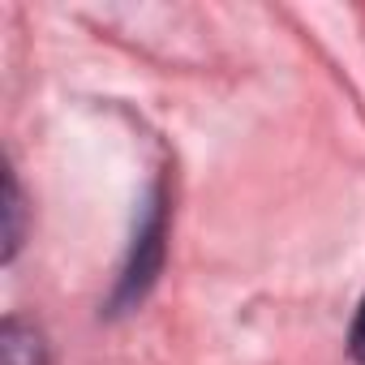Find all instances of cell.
<instances>
[{"mask_svg":"<svg viewBox=\"0 0 365 365\" xmlns=\"http://www.w3.org/2000/svg\"><path fill=\"white\" fill-rule=\"evenodd\" d=\"M159 258H163V202L155 198L150 211H146V228L138 232V245H133V258L125 267V279H120V301H138L146 292V284L155 279L159 271Z\"/></svg>","mask_w":365,"mask_h":365,"instance_id":"6da1fadb","label":"cell"},{"mask_svg":"<svg viewBox=\"0 0 365 365\" xmlns=\"http://www.w3.org/2000/svg\"><path fill=\"white\" fill-rule=\"evenodd\" d=\"M348 344H352V356L365 365V301H361V309H356V318H352V335H348Z\"/></svg>","mask_w":365,"mask_h":365,"instance_id":"277c9868","label":"cell"},{"mask_svg":"<svg viewBox=\"0 0 365 365\" xmlns=\"http://www.w3.org/2000/svg\"><path fill=\"white\" fill-rule=\"evenodd\" d=\"M0 365H43L39 335H31L22 322H5V331H0Z\"/></svg>","mask_w":365,"mask_h":365,"instance_id":"7a4b0ae2","label":"cell"},{"mask_svg":"<svg viewBox=\"0 0 365 365\" xmlns=\"http://www.w3.org/2000/svg\"><path fill=\"white\" fill-rule=\"evenodd\" d=\"M18 220H22V198H18V180L9 176V232H5V258H14L22 232H18Z\"/></svg>","mask_w":365,"mask_h":365,"instance_id":"3957f363","label":"cell"}]
</instances>
